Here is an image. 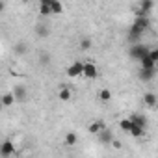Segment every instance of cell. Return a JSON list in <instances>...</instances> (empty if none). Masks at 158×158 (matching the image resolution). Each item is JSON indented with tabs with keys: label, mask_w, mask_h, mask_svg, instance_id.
Instances as JSON below:
<instances>
[{
	"label": "cell",
	"mask_w": 158,
	"mask_h": 158,
	"mask_svg": "<svg viewBox=\"0 0 158 158\" xmlns=\"http://www.w3.org/2000/svg\"><path fill=\"white\" fill-rule=\"evenodd\" d=\"M104 128H106L104 121H99V119H97V121H93V123L89 125V132H91V134H95V136H97L99 132H102Z\"/></svg>",
	"instance_id": "obj_10"
},
{
	"label": "cell",
	"mask_w": 158,
	"mask_h": 158,
	"mask_svg": "<svg viewBox=\"0 0 158 158\" xmlns=\"http://www.w3.org/2000/svg\"><path fill=\"white\" fill-rule=\"evenodd\" d=\"M80 48H82V50H89V48H91V39H88V37L82 39V41H80Z\"/></svg>",
	"instance_id": "obj_23"
},
{
	"label": "cell",
	"mask_w": 158,
	"mask_h": 158,
	"mask_svg": "<svg viewBox=\"0 0 158 158\" xmlns=\"http://www.w3.org/2000/svg\"><path fill=\"white\" fill-rule=\"evenodd\" d=\"M130 136H134V138H141L143 134H145V128H141V127H136V125H132V128H130V132H128Z\"/></svg>",
	"instance_id": "obj_16"
},
{
	"label": "cell",
	"mask_w": 158,
	"mask_h": 158,
	"mask_svg": "<svg viewBox=\"0 0 158 158\" xmlns=\"http://www.w3.org/2000/svg\"><path fill=\"white\" fill-rule=\"evenodd\" d=\"M28 158H34V156H28Z\"/></svg>",
	"instance_id": "obj_29"
},
{
	"label": "cell",
	"mask_w": 158,
	"mask_h": 158,
	"mask_svg": "<svg viewBox=\"0 0 158 158\" xmlns=\"http://www.w3.org/2000/svg\"><path fill=\"white\" fill-rule=\"evenodd\" d=\"M149 50H151V48H149L147 45H143V43H136V45H132V47L128 48V54H130L132 60H138V61H139L143 56L149 54Z\"/></svg>",
	"instance_id": "obj_2"
},
{
	"label": "cell",
	"mask_w": 158,
	"mask_h": 158,
	"mask_svg": "<svg viewBox=\"0 0 158 158\" xmlns=\"http://www.w3.org/2000/svg\"><path fill=\"white\" fill-rule=\"evenodd\" d=\"M76 141H78V136H76V132H69V134H65V143L71 147V145H76Z\"/></svg>",
	"instance_id": "obj_17"
},
{
	"label": "cell",
	"mask_w": 158,
	"mask_h": 158,
	"mask_svg": "<svg viewBox=\"0 0 158 158\" xmlns=\"http://www.w3.org/2000/svg\"><path fill=\"white\" fill-rule=\"evenodd\" d=\"M35 34H37L39 37H47V35H48V28H47L45 24H37V26H35Z\"/></svg>",
	"instance_id": "obj_20"
},
{
	"label": "cell",
	"mask_w": 158,
	"mask_h": 158,
	"mask_svg": "<svg viewBox=\"0 0 158 158\" xmlns=\"http://www.w3.org/2000/svg\"><path fill=\"white\" fill-rule=\"evenodd\" d=\"M13 97H15V101H24L26 99V88L24 86H17L13 89Z\"/></svg>",
	"instance_id": "obj_11"
},
{
	"label": "cell",
	"mask_w": 158,
	"mask_h": 158,
	"mask_svg": "<svg viewBox=\"0 0 158 158\" xmlns=\"http://www.w3.org/2000/svg\"><path fill=\"white\" fill-rule=\"evenodd\" d=\"M139 63H141V69H156V63L149 58V54L143 56V58L139 60Z\"/></svg>",
	"instance_id": "obj_13"
},
{
	"label": "cell",
	"mask_w": 158,
	"mask_h": 158,
	"mask_svg": "<svg viewBox=\"0 0 158 158\" xmlns=\"http://www.w3.org/2000/svg\"><path fill=\"white\" fill-rule=\"evenodd\" d=\"M0 108H4V106H2V102H0Z\"/></svg>",
	"instance_id": "obj_28"
},
{
	"label": "cell",
	"mask_w": 158,
	"mask_h": 158,
	"mask_svg": "<svg viewBox=\"0 0 158 158\" xmlns=\"http://www.w3.org/2000/svg\"><path fill=\"white\" fill-rule=\"evenodd\" d=\"M112 145H114V147H115V149H119V147H121V143H119V141H117V139H114V141H112Z\"/></svg>",
	"instance_id": "obj_26"
},
{
	"label": "cell",
	"mask_w": 158,
	"mask_h": 158,
	"mask_svg": "<svg viewBox=\"0 0 158 158\" xmlns=\"http://www.w3.org/2000/svg\"><path fill=\"white\" fill-rule=\"evenodd\" d=\"M0 102H2V106H13V104H15L13 93H4L2 97H0Z\"/></svg>",
	"instance_id": "obj_12"
},
{
	"label": "cell",
	"mask_w": 158,
	"mask_h": 158,
	"mask_svg": "<svg viewBox=\"0 0 158 158\" xmlns=\"http://www.w3.org/2000/svg\"><path fill=\"white\" fill-rule=\"evenodd\" d=\"M119 128H121L123 132H127V134L130 132V128H132V123L128 121V117H127V119H121V121H119Z\"/></svg>",
	"instance_id": "obj_19"
},
{
	"label": "cell",
	"mask_w": 158,
	"mask_h": 158,
	"mask_svg": "<svg viewBox=\"0 0 158 158\" xmlns=\"http://www.w3.org/2000/svg\"><path fill=\"white\" fill-rule=\"evenodd\" d=\"M149 28H151L149 17H136V21L132 23V26H130V30H128V41H132L134 45H136V43H141L143 32H147Z\"/></svg>",
	"instance_id": "obj_1"
},
{
	"label": "cell",
	"mask_w": 158,
	"mask_h": 158,
	"mask_svg": "<svg viewBox=\"0 0 158 158\" xmlns=\"http://www.w3.org/2000/svg\"><path fill=\"white\" fill-rule=\"evenodd\" d=\"M13 50H15L17 54H26V52H28V47H26V43H17V45L13 47Z\"/></svg>",
	"instance_id": "obj_22"
},
{
	"label": "cell",
	"mask_w": 158,
	"mask_h": 158,
	"mask_svg": "<svg viewBox=\"0 0 158 158\" xmlns=\"http://www.w3.org/2000/svg\"><path fill=\"white\" fill-rule=\"evenodd\" d=\"M4 10H6V4H4V2H0V13H2Z\"/></svg>",
	"instance_id": "obj_27"
},
{
	"label": "cell",
	"mask_w": 158,
	"mask_h": 158,
	"mask_svg": "<svg viewBox=\"0 0 158 158\" xmlns=\"http://www.w3.org/2000/svg\"><path fill=\"white\" fill-rule=\"evenodd\" d=\"M143 104H147L149 108H154L156 106V95L154 93H145L143 95Z\"/></svg>",
	"instance_id": "obj_14"
},
{
	"label": "cell",
	"mask_w": 158,
	"mask_h": 158,
	"mask_svg": "<svg viewBox=\"0 0 158 158\" xmlns=\"http://www.w3.org/2000/svg\"><path fill=\"white\" fill-rule=\"evenodd\" d=\"M128 121H130L132 125H136V127H141V128L147 127V119H145V115H141V114H132V115L128 117Z\"/></svg>",
	"instance_id": "obj_7"
},
{
	"label": "cell",
	"mask_w": 158,
	"mask_h": 158,
	"mask_svg": "<svg viewBox=\"0 0 158 158\" xmlns=\"http://www.w3.org/2000/svg\"><path fill=\"white\" fill-rule=\"evenodd\" d=\"M154 74H156V69H139V80H143V82H151L152 78H154Z\"/></svg>",
	"instance_id": "obj_8"
},
{
	"label": "cell",
	"mask_w": 158,
	"mask_h": 158,
	"mask_svg": "<svg viewBox=\"0 0 158 158\" xmlns=\"http://www.w3.org/2000/svg\"><path fill=\"white\" fill-rule=\"evenodd\" d=\"M82 69H84V63L82 61H74L67 67V74L71 78H78V76H82Z\"/></svg>",
	"instance_id": "obj_4"
},
{
	"label": "cell",
	"mask_w": 158,
	"mask_h": 158,
	"mask_svg": "<svg viewBox=\"0 0 158 158\" xmlns=\"http://www.w3.org/2000/svg\"><path fill=\"white\" fill-rule=\"evenodd\" d=\"M13 152H15V145H13V141L6 139V141H2V143H0V156L8 158V156H11Z\"/></svg>",
	"instance_id": "obj_5"
},
{
	"label": "cell",
	"mask_w": 158,
	"mask_h": 158,
	"mask_svg": "<svg viewBox=\"0 0 158 158\" xmlns=\"http://www.w3.org/2000/svg\"><path fill=\"white\" fill-rule=\"evenodd\" d=\"M82 76L89 78V80L97 78V76H99V69H97V65L91 63V61H86V63H84V69H82Z\"/></svg>",
	"instance_id": "obj_3"
},
{
	"label": "cell",
	"mask_w": 158,
	"mask_h": 158,
	"mask_svg": "<svg viewBox=\"0 0 158 158\" xmlns=\"http://www.w3.org/2000/svg\"><path fill=\"white\" fill-rule=\"evenodd\" d=\"M39 15H50L48 0H41V2H39Z\"/></svg>",
	"instance_id": "obj_15"
},
{
	"label": "cell",
	"mask_w": 158,
	"mask_h": 158,
	"mask_svg": "<svg viewBox=\"0 0 158 158\" xmlns=\"http://www.w3.org/2000/svg\"><path fill=\"white\" fill-rule=\"evenodd\" d=\"M58 97H60V101L67 102V101L71 99V89H67V88H61V89H60V93H58Z\"/></svg>",
	"instance_id": "obj_18"
},
{
	"label": "cell",
	"mask_w": 158,
	"mask_h": 158,
	"mask_svg": "<svg viewBox=\"0 0 158 158\" xmlns=\"http://www.w3.org/2000/svg\"><path fill=\"white\" fill-rule=\"evenodd\" d=\"M149 58L156 63V61H158V50H149Z\"/></svg>",
	"instance_id": "obj_24"
},
{
	"label": "cell",
	"mask_w": 158,
	"mask_h": 158,
	"mask_svg": "<svg viewBox=\"0 0 158 158\" xmlns=\"http://www.w3.org/2000/svg\"><path fill=\"white\" fill-rule=\"evenodd\" d=\"M97 138H99V141H101L102 145H110V143L114 141V132H112V130H108V128H104L102 132H99V134H97Z\"/></svg>",
	"instance_id": "obj_6"
},
{
	"label": "cell",
	"mask_w": 158,
	"mask_h": 158,
	"mask_svg": "<svg viewBox=\"0 0 158 158\" xmlns=\"http://www.w3.org/2000/svg\"><path fill=\"white\" fill-rule=\"evenodd\" d=\"M48 6H50V15H60L63 11V4L60 0H48Z\"/></svg>",
	"instance_id": "obj_9"
},
{
	"label": "cell",
	"mask_w": 158,
	"mask_h": 158,
	"mask_svg": "<svg viewBox=\"0 0 158 158\" xmlns=\"http://www.w3.org/2000/svg\"><path fill=\"white\" fill-rule=\"evenodd\" d=\"M41 63H48V54H43L41 56Z\"/></svg>",
	"instance_id": "obj_25"
},
{
	"label": "cell",
	"mask_w": 158,
	"mask_h": 158,
	"mask_svg": "<svg viewBox=\"0 0 158 158\" xmlns=\"http://www.w3.org/2000/svg\"><path fill=\"white\" fill-rule=\"evenodd\" d=\"M99 99H101L102 102H108V101L112 99V91H110V89H101V91H99Z\"/></svg>",
	"instance_id": "obj_21"
}]
</instances>
